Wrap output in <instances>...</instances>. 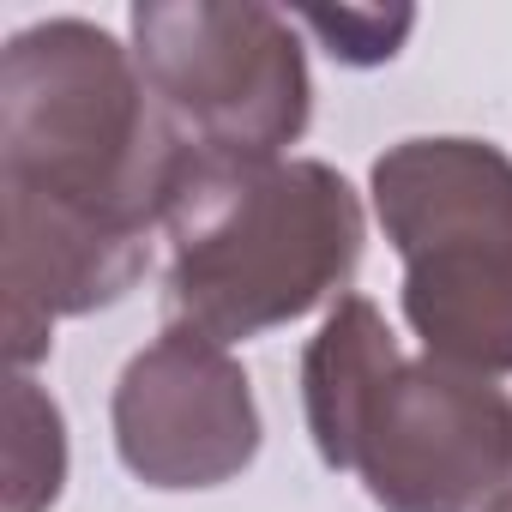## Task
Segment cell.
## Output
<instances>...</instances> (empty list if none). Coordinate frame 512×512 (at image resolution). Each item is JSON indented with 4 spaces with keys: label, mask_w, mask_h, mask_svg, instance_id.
<instances>
[{
    "label": "cell",
    "mask_w": 512,
    "mask_h": 512,
    "mask_svg": "<svg viewBox=\"0 0 512 512\" xmlns=\"http://www.w3.org/2000/svg\"><path fill=\"white\" fill-rule=\"evenodd\" d=\"M169 308L235 344L314 314L362 260V199L314 157H193L169 217Z\"/></svg>",
    "instance_id": "3"
},
{
    "label": "cell",
    "mask_w": 512,
    "mask_h": 512,
    "mask_svg": "<svg viewBox=\"0 0 512 512\" xmlns=\"http://www.w3.org/2000/svg\"><path fill=\"white\" fill-rule=\"evenodd\" d=\"M115 446L145 488H223L260 452V404L229 344L169 326L115 386Z\"/></svg>",
    "instance_id": "6"
},
{
    "label": "cell",
    "mask_w": 512,
    "mask_h": 512,
    "mask_svg": "<svg viewBox=\"0 0 512 512\" xmlns=\"http://www.w3.org/2000/svg\"><path fill=\"white\" fill-rule=\"evenodd\" d=\"M133 61L199 157H284L314 109L296 25L253 0H145Z\"/></svg>",
    "instance_id": "5"
},
{
    "label": "cell",
    "mask_w": 512,
    "mask_h": 512,
    "mask_svg": "<svg viewBox=\"0 0 512 512\" xmlns=\"http://www.w3.org/2000/svg\"><path fill=\"white\" fill-rule=\"evenodd\" d=\"M302 404L332 470L386 512H488L512 482V398L434 356H404L368 296H344L302 356Z\"/></svg>",
    "instance_id": "2"
},
{
    "label": "cell",
    "mask_w": 512,
    "mask_h": 512,
    "mask_svg": "<svg viewBox=\"0 0 512 512\" xmlns=\"http://www.w3.org/2000/svg\"><path fill=\"white\" fill-rule=\"evenodd\" d=\"M326 43H332V55L338 61H350V67H374V61H386V55H398V43H404V31L416 25L410 13H302Z\"/></svg>",
    "instance_id": "8"
},
{
    "label": "cell",
    "mask_w": 512,
    "mask_h": 512,
    "mask_svg": "<svg viewBox=\"0 0 512 512\" xmlns=\"http://www.w3.org/2000/svg\"><path fill=\"white\" fill-rule=\"evenodd\" d=\"M488 512H512V488H506V494H500V500H494Z\"/></svg>",
    "instance_id": "9"
},
{
    "label": "cell",
    "mask_w": 512,
    "mask_h": 512,
    "mask_svg": "<svg viewBox=\"0 0 512 512\" xmlns=\"http://www.w3.org/2000/svg\"><path fill=\"white\" fill-rule=\"evenodd\" d=\"M193 145L151 97L133 49L85 19L31 25L0 55L7 338L31 368L61 314L121 302L151 266Z\"/></svg>",
    "instance_id": "1"
},
{
    "label": "cell",
    "mask_w": 512,
    "mask_h": 512,
    "mask_svg": "<svg viewBox=\"0 0 512 512\" xmlns=\"http://www.w3.org/2000/svg\"><path fill=\"white\" fill-rule=\"evenodd\" d=\"M7 512H49L67 476V434L61 410L37 380H13V410H7Z\"/></svg>",
    "instance_id": "7"
},
{
    "label": "cell",
    "mask_w": 512,
    "mask_h": 512,
    "mask_svg": "<svg viewBox=\"0 0 512 512\" xmlns=\"http://www.w3.org/2000/svg\"><path fill=\"white\" fill-rule=\"evenodd\" d=\"M404 260V320L434 362L512 374V157L488 139H404L374 163Z\"/></svg>",
    "instance_id": "4"
}]
</instances>
